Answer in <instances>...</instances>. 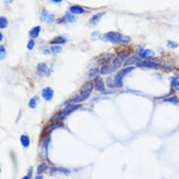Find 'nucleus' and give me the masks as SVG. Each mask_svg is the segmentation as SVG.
Wrapping results in <instances>:
<instances>
[{"label": "nucleus", "mask_w": 179, "mask_h": 179, "mask_svg": "<svg viewBox=\"0 0 179 179\" xmlns=\"http://www.w3.org/2000/svg\"><path fill=\"white\" fill-rule=\"evenodd\" d=\"M166 45H167L168 47L171 48H176L179 46V44L178 43H176V42H173V41H171V40L168 41Z\"/></svg>", "instance_id": "obj_29"}, {"label": "nucleus", "mask_w": 179, "mask_h": 179, "mask_svg": "<svg viewBox=\"0 0 179 179\" xmlns=\"http://www.w3.org/2000/svg\"><path fill=\"white\" fill-rule=\"evenodd\" d=\"M100 37H101V35H100V32L98 31L93 32L91 34V38L92 40H97Z\"/></svg>", "instance_id": "obj_34"}, {"label": "nucleus", "mask_w": 179, "mask_h": 179, "mask_svg": "<svg viewBox=\"0 0 179 179\" xmlns=\"http://www.w3.org/2000/svg\"><path fill=\"white\" fill-rule=\"evenodd\" d=\"M48 17V13L47 10H46L45 8H43L42 9V12H41V14H40V18H39L41 22L44 23L46 21H47Z\"/></svg>", "instance_id": "obj_22"}, {"label": "nucleus", "mask_w": 179, "mask_h": 179, "mask_svg": "<svg viewBox=\"0 0 179 179\" xmlns=\"http://www.w3.org/2000/svg\"><path fill=\"white\" fill-rule=\"evenodd\" d=\"M67 116V114L64 110H61V111H59L58 113H55L54 115V116L51 118L50 119V122H60V121L63 120L65 119V117Z\"/></svg>", "instance_id": "obj_11"}, {"label": "nucleus", "mask_w": 179, "mask_h": 179, "mask_svg": "<svg viewBox=\"0 0 179 179\" xmlns=\"http://www.w3.org/2000/svg\"><path fill=\"white\" fill-rule=\"evenodd\" d=\"M9 24L8 19L4 16H1L0 18V28L1 29H5L7 28Z\"/></svg>", "instance_id": "obj_23"}, {"label": "nucleus", "mask_w": 179, "mask_h": 179, "mask_svg": "<svg viewBox=\"0 0 179 179\" xmlns=\"http://www.w3.org/2000/svg\"><path fill=\"white\" fill-rule=\"evenodd\" d=\"M20 141H21V144L24 148H27L30 146V138L27 135H21V138H20Z\"/></svg>", "instance_id": "obj_18"}, {"label": "nucleus", "mask_w": 179, "mask_h": 179, "mask_svg": "<svg viewBox=\"0 0 179 179\" xmlns=\"http://www.w3.org/2000/svg\"><path fill=\"white\" fill-rule=\"evenodd\" d=\"M129 55H130L129 52H127V51H123V52L119 53V54L113 59V64L119 65V66H121V63H122L123 61H124L125 59L128 58Z\"/></svg>", "instance_id": "obj_6"}, {"label": "nucleus", "mask_w": 179, "mask_h": 179, "mask_svg": "<svg viewBox=\"0 0 179 179\" xmlns=\"http://www.w3.org/2000/svg\"><path fill=\"white\" fill-rule=\"evenodd\" d=\"M80 107H82V105H68L63 110L66 112L67 115H68L69 114L72 113V112L75 111L76 110L79 109Z\"/></svg>", "instance_id": "obj_17"}, {"label": "nucleus", "mask_w": 179, "mask_h": 179, "mask_svg": "<svg viewBox=\"0 0 179 179\" xmlns=\"http://www.w3.org/2000/svg\"><path fill=\"white\" fill-rule=\"evenodd\" d=\"M34 45H35V42H34V41L33 39H31V40L29 41L28 45H27V48L29 50H32L34 47Z\"/></svg>", "instance_id": "obj_36"}, {"label": "nucleus", "mask_w": 179, "mask_h": 179, "mask_svg": "<svg viewBox=\"0 0 179 179\" xmlns=\"http://www.w3.org/2000/svg\"><path fill=\"white\" fill-rule=\"evenodd\" d=\"M66 42V39L61 36H58L50 42L51 44H63Z\"/></svg>", "instance_id": "obj_19"}, {"label": "nucleus", "mask_w": 179, "mask_h": 179, "mask_svg": "<svg viewBox=\"0 0 179 179\" xmlns=\"http://www.w3.org/2000/svg\"><path fill=\"white\" fill-rule=\"evenodd\" d=\"M36 179H40V178H43V176H37L35 177Z\"/></svg>", "instance_id": "obj_43"}, {"label": "nucleus", "mask_w": 179, "mask_h": 179, "mask_svg": "<svg viewBox=\"0 0 179 179\" xmlns=\"http://www.w3.org/2000/svg\"><path fill=\"white\" fill-rule=\"evenodd\" d=\"M106 84H107V86L109 88H115L116 86V84H115V80H113L111 77H108V78L106 80Z\"/></svg>", "instance_id": "obj_26"}, {"label": "nucleus", "mask_w": 179, "mask_h": 179, "mask_svg": "<svg viewBox=\"0 0 179 179\" xmlns=\"http://www.w3.org/2000/svg\"><path fill=\"white\" fill-rule=\"evenodd\" d=\"M134 69L133 67H127L124 69L122 70L119 72H117L116 76L115 77V82L116 84V86L118 88H121L123 86V78L124 77V76L127 75V74L129 73L130 72H131Z\"/></svg>", "instance_id": "obj_3"}, {"label": "nucleus", "mask_w": 179, "mask_h": 179, "mask_svg": "<svg viewBox=\"0 0 179 179\" xmlns=\"http://www.w3.org/2000/svg\"><path fill=\"white\" fill-rule=\"evenodd\" d=\"M101 39L103 42H111L113 44H127L131 40L129 36L124 35L115 31H110L105 33L101 37Z\"/></svg>", "instance_id": "obj_1"}, {"label": "nucleus", "mask_w": 179, "mask_h": 179, "mask_svg": "<svg viewBox=\"0 0 179 179\" xmlns=\"http://www.w3.org/2000/svg\"><path fill=\"white\" fill-rule=\"evenodd\" d=\"M94 86L95 90L98 91L104 92L105 90V84L103 82V80H102L100 76H95L94 78Z\"/></svg>", "instance_id": "obj_8"}, {"label": "nucleus", "mask_w": 179, "mask_h": 179, "mask_svg": "<svg viewBox=\"0 0 179 179\" xmlns=\"http://www.w3.org/2000/svg\"><path fill=\"white\" fill-rule=\"evenodd\" d=\"M50 143V137H48L46 140L44 142V149H45V152H46V156H48V144Z\"/></svg>", "instance_id": "obj_33"}, {"label": "nucleus", "mask_w": 179, "mask_h": 179, "mask_svg": "<svg viewBox=\"0 0 179 179\" xmlns=\"http://www.w3.org/2000/svg\"><path fill=\"white\" fill-rule=\"evenodd\" d=\"M37 70L39 75L42 76H48L51 73L47 66L44 63H39L37 66Z\"/></svg>", "instance_id": "obj_9"}, {"label": "nucleus", "mask_w": 179, "mask_h": 179, "mask_svg": "<svg viewBox=\"0 0 179 179\" xmlns=\"http://www.w3.org/2000/svg\"><path fill=\"white\" fill-rule=\"evenodd\" d=\"M52 1H54V2L55 3H60L63 1V0H51Z\"/></svg>", "instance_id": "obj_41"}, {"label": "nucleus", "mask_w": 179, "mask_h": 179, "mask_svg": "<svg viewBox=\"0 0 179 179\" xmlns=\"http://www.w3.org/2000/svg\"><path fill=\"white\" fill-rule=\"evenodd\" d=\"M164 101L165 102H169L174 104H176L179 103V100L177 98H175V97H171V98H166V99H164Z\"/></svg>", "instance_id": "obj_30"}, {"label": "nucleus", "mask_w": 179, "mask_h": 179, "mask_svg": "<svg viewBox=\"0 0 179 179\" xmlns=\"http://www.w3.org/2000/svg\"><path fill=\"white\" fill-rule=\"evenodd\" d=\"M56 171L62 173V174H65V175H70V171L68 169H66V168H64V167L57 168Z\"/></svg>", "instance_id": "obj_32"}, {"label": "nucleus", "mask_w": 179, "mask_h": 179, "mask_svg": "<svg viewBox=\"0 0 179 179\" xmlns=\"http://www.w3.org/2000/svg\"><path fill=\"white\" fill-rule=\"evenodd\" d=\"M98 71L99 70H98V68H92V69L89 70V73H88V76H89V77H90V78L95 77V76L97 75Z\"/></svg>", "instance_id": "obj_27"}, {"label": "nucleus", "mask_w": 179, "mask_h": 179, "mask_svg": "<svg viewBox=\"0 0 179 179\" xmlns=\"http://www.w3.org/2000/svg\"><path fill=\"white\" fill-rule=\"evenodd\" d=\"M2 39H3V34L2 33H0V41H2Z\"/></svg>", "instance_id": "obj_42"}, {"label": "nucleus", "mask_w": 179, "mask_h": 179, "mask_svg": "<svg viewBox=\"0 0 179 179\" xmlns=\"http://www.w3.org/2000/svg\"><path fill=\"white\" fill-rule=\"evenodd\" d=\"M54 21H55V16L54 14L48 15V17L47 19V23L51 24Z\"/></svg>", "instance_id": "obj_37"}, {"label": "nucleus", "mask_w": 179, "mask_h": 179, "mask_svg": "<svg viewBox=\"0 0 179 179\" xmlns=\"http://www.w3.org/2000/svg\"><path fill=\"white\" fill-rule=\"evenodd\" d=\"M61 51L62 47L60 46H53L52 47H51V51H52L53 53L57 54V53H60Z\"/></svg>", "instance_id": "obj_35"}, {"label": "nucleus", "mask_w": 179, "mask_h": 179, "mask_svg": "<svg viewBox=\"0 0 179 179\" xmlns=\"http://www.w3.org/2000/svg\"><path fill=\"white\" fill-rule=\"evenodd\" d=\"M13 1H14V0H4V1H5L7 4H11V3L13 2Z\"/></svg>", "instance_id": "obj_40"}, {"label": "nucleus", "mask_w": 179, "mask_h": 179, "mask_svg": "<svg viewBox=\"0 0 179 179\" xmlns=\"http://www.w3.org/2000/svg\"><path fill=\"white\" fill-rule=\"evenodd\" d=\"M0 54H1V60H3L5 58L6 55H7V51H6V48L3 45L0 46Z\"/></svg>", "instance_id": "obj_31"}, {"label": "nucleus", "mask_w": 179, "mask_h": 179, "mask_svg": "<svg viewBox=\"0 0 179 179\" xmlns=\"http://www.w3.org/2000/svg\"><path fill=\"white\" fill-rule=\"evenodd\" d=\"M33 173V167L32 166H30V167H29L28 169V175L30 176V177H31L32 174Z\"/></svg>", "instance_id": "obj_38"}, {"label": "nucleus", "mask_w": 179, "mask_h": 179, "mask_svg": "<svg viewBox=\"0 0 179 179\" xmlns=\"http://www.w3.org/2000/svg\"><path fill=\"white\" fill-rule=\"evenodd\" d=\"M137 66L141 68H153V69H158L160 68V66L157 64L156 63L153 62H139L137 63Z\"/></svg>", "instance_id": "obj_12"}, {"label": "nucleus", "mask_w": 179, "mask_h": 179, "mask_svg": "<svg viewBox=\"0 0 179 179\" xmlns=\"http://www.w3.org/2000/svg\"><path fill=\"white\" fill-rule=\"evenodd\" d=\"M105 12H101V13H97V14L94 15V16H92V18L89 20V24L91 26H95L97 24L99 23L100 20L101 19V18L104 16Z\"/></svg>", "instance_id": "obj_13"}, {"label": "nucleus", "mask_w": 179, "mask_h": 179, "mask_svg": "<svg viewBox=\"0 0 179 179\" xmlns=\"http://www.w3.org/2000/svg\"><path fill=\"white\" fill-rule=\"evenodd\" d=\"M138 54L142 58H152L154 57V52L151 49H140L138 52Z\"/></svg>", "instance_id": "obj_10"}, {"label": "nucleus", "mask_w": 179, "mask_h": 179, "mask_svg": "<svg viewBox=\"0 0 179 179\" xmlns=\"http://www.w3.org/2000/svg\"><path fill=\"white\" fill-rule=\"evenodd\" d=\"M120 67L119 65H105L101 68L100 70V73L101 75H109V74H111L113 72H115L118 68Z\"/></svg>", "instance_id": "obj_5"}, {"label": "nucleus", "mask_w": 179, "mask_h": 179, "mask_svg": "<svg viewBox=\"0 0 179 179\" xmlns=\"http://www.w3.org/2000/svg\"><path fill=\"white\" fill-rule=\"evenodd\" d=\"M41 29H42V28H41L40 25H37L35 27H33L29 32V34H30L31 37L37 38L41 32Z\"/></svg>", "instance_id": "obj_15"}, {"label": "nucleus", "mask_w": 179, "mask_h": 179, "mask_svg": "<svg viewBox=\"0 0 179 179\" xmlns=\"http://www.w3.org/2000/svg\"><path fill=\"white\" fill-rule=\"evenodd\" d=\"M31 178V177L30 176H26L23 177V179H30Z\"/></svg>", "instance_id": "obj_44"}, {"label": "nucleus", "mask_w": 179, "mask_h": 179, "mask_svg": "<svg viewBox=\"0 0 179 179\" xmlns=\"http://www.w3.org/2000/svg\"><path fill=\"white\" fill-rule=\"evenodd\" d=\"M54 91L51 87H45L42 89V96L45 101H50L54 98Z\"/></svg>", "instance_id": "obj_7"}, {"label": "nucleus", "mask_w": 179, "mask_h": 179, "mask_svg": "<svg viewBox=\"0 0 179 179\" xmlns=\"http://www.w3.org/2000/svg\"><path fill=\"white\" fill-rule=\"evenodd\" d=\"M93 89V84L91 82L89 81L84 83L80 90V95H78L80 98V101H84L85 100L87 99L91 93Z\"/></svg>", "instance_id": "obj_2"}, {"label": "nucleus", "mask_w": 179, "mask_h": 179, "mask_svg": "<svg viewBox=\"0 0 179 179\" xmlns=\"http://www.w3.org/2000/svg\"><path fill=\"white\" fill-rule=\"evenodd\" d=\"M70 12L73 14H82L84 12V10L80 6L74 5L70 7Z\"/></svg>", "instance_id": "obj_16"}, {"label": "nucleus", "mask_w": 179, "mask_h": 179, "mask_svg": "<svg viewBox=\"0 0 179 179\" xmlns=\"http://www.w3.org/2000/svg\"><path fill=\"white\" fill-rule=\"evenodd\" d=\"M48 169V166L45 163H42L38 166L37 172L38 174H41Z\"/></svg>", "instance_id": "obj_25"}, {"label": "nucleus", "mask_w": 179, "mask_h": 179, "mask_svg": "<svg viewBox=\"0 0 179 179\" xmlns=\"http://www.w3.org/2000/svg\"><path fill=\"white\" fill-rule=\"evenodd\" d=\"M76 19L75 16L70 13H67L60 19L58 20V23H75Z\"/></svg>", "instance_id": "obj_14"}, {"label": "nucleus", "mask_w": 179, "mask_h": 179, "mask_svg": "<svg viewBox=\"0 0 179 179\" xmlns=\"http://www.w3.org/2000/svg\"><path fill=\"white\" fill-rule=\"evenodd\" d=\"M171 85H172L174 87H175V89H176V90H179V79L178 77H174V78L172 79Z\"/></svg>", "instance_id": "obj_28"}, {"label": "nucleus", "mask_w": 179, "mask_h": 179, "mask_svg": "<svg viewBox=\"0 0 179 179\" xmlns=\"http://www.w3.org/2000/svg\"><path fill=\"white\" fill-rule=\"evenodd\" d=\"M140 62V59L136 56H131L129 58H127V60H126L125 63H124V66H129L130 65L135 64V63H137Z\"/></svg>", "instance_id": "obj_20"}, {"label": "nucleus", "mask_w": 179, "mask_h": 179, "mask_svg": "<svg viewBox=\"0 0 179 179\" xmlns=\"http://www.w3.org/2000/svg\"><path fill=\"white\" fill-rule=\"evenodd\" d=\"M114 56H114V54H106L103 57H102V58H101V63L105 64V63H110V62L114 58Z\"/></svg>", "instance_id": "obj_21"}, {"label": "nucleus", "mask_w": 179, "mask_h": 179, "mask_svg": "<svg viewBox=\"0 0 179 179\" xmlns=\"http://www.w3.org/2000/svg\"><path fill=\"white\" fill-rule=\"evenodd\" d=\"M63 127V124L60 122H56L52 123V124H48V125L46 126V127H45V128L44 129L43 131H42V132L41 136H42V138L46 137V136H49L50 133H51V132L54 131V130L57 129H59V128H61V127Z\"/></svg>", "instance_id": "obj_4"}, {"label": "nucleus", "mask_w": 179, "mask_h": 179, "mask_svg": "<svg viewBox=\"0 0 179 179\" xmlns=\"http://www.w3.org/2000/svg\"><path fill=\"white\" fill-rule=\"evenodd\" d=\"M37 101H38V98L36 96L32 98L29 101V103H28L29 107H30V108H31V109L35 108V107H37Z\"/></svg>", "instance_id": "obj_24"}, {"label": "nucleus", "mask_w": 179, "mask_h": 179, "mask_svg": "<svg viewBox=\"0 0 179 179\" xmlns=\"http://www.w3.org/2000/svg\"><path fill=\"white\" fill-rule=\"evenodd\" d=\"M43 54L45 55H50L51 54V51L49 49H44L43 51Z\"/></svg>", "instance_id": "obj_39"}]
</instances>
